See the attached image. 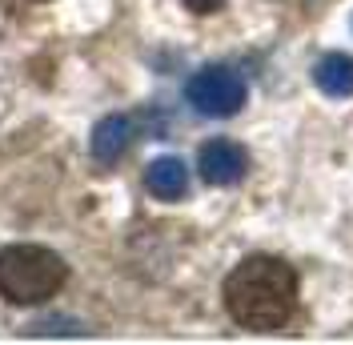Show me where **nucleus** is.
<instances>
[{
  "label": "nucleus",
  "instance_id": "nucleus-8",
  "mask_svg": "<svg viewBox=\"0 0 353 345\" xmlns=\"http://www.w3.org/2000/svg\"><path fill=\"white\" fill-rule=\"evenodd\" d=\"M185 4H189L193 12H201V17H209V12H217L225 0H185Z\"/></svg>",
  "mask_w": 353,
  "mask_h": 345
},
{
  "label": "nucleus",
  "instance_id": "nucleus-7",
  "mask_svg": "<svg viewBox=\"0 0 353 345\" xmlns=\"http://www.w3.org/2000/svg\"><path fill=\"white\" fill-rule=\"evenodd\" d=\"M129 137H132V121L121 117V112H112L105 121H97L88 149H92V157H97L101 165H112V161H121V152L129 149Z\"/></svg>",
  "mask_w": 353,
  "mask_h": 345
},
{
  "label": "nucleus",
  "instance_id": "nucleus-5",
  "mask_svg": "<svg viewBox=\"0 0 353 345\" xmlns=\"http://www.w3.org/2000/svg\"><path fill=\"white\" fill-rule=\"evenodd\" d=\"M145 189H149L157 201H181V197L189 193V169H185V161H176V157L153 161V165L145 169Z\"/></svg>",
  "mask_w": 353,
  "mask_h": 345
},
{
  "label": "nucleus",
  "instance_id": "nucleus-2",
  "mask_svg": "<svg viewBox=\"0 0 353 345\" xmlns=\"http://www.w3.org/2000/svg\"><path fill=\"white\" fill-rule=\"evenodd\" d=\"M68 281V265L48 245H4L0 249V297L12 305H44Z\"/></svg>",
  "mask_w": 353,
  "mask_h": 345
},
{
  "label": "nucleus",
  "instance_id": "nucleus-1",
  "mask_svg": "<svg viewBox=\"0 0 353 345\" xmlns=\"http://www.w3.org/2000/svg\"><path fill=\"white\" fill-rule=\"evenodd\" d=\"M225 309L229 317L253 329V333H269L281 329L293 317L297 305V273L293 265H285L281 257H245L241 265H233V273L225 277Z\"/></svg>",
  "mask_w": 353,
  "mask_h": 345
},
{
  "label": "nucleus",
  "instance_id": "nucleus-3",
  "mask_svg": "<svg viewBox=\"0 0 353 345\" xmlns=\"http://www.w3.org/2000/svg\"><path fill=\"white\" fill-rule=\"evenodd\" d=\"M245 97H249V88H245L241 72H233V68H225V65L201 68L185 85V101L197 108L201 117H217V121L241 112Z\"/></svg>",
  "mask_w": 353,
  "mask_h": 345
},
{
  "label": "nucleus",
  "instance_id": "nucleus-6",
  "mask_svg": "<svg viewBox=\"0 0 353 345\" xmlns=\"http://www.w3.org/2000/svg\"><path fill=\"white\" fill-rule=\"evenodd\" d=\"M313 85L321 88L325 97H333V101L353 97V57L350 52H325L313 65Z\"/></svg>",
  "mask_w": 353,
  "mask_h": 345
},
{
  "label": "nucleus",
  "instance_id": "nucleus-4",
  "mask_svg": "<svg viewBox=\"0 0 353 345\" xmlns=\"http://www.w3.org/2000/svg\"><path fill=\"white\" fill-rule=\"evenodd\" d=\"M197 169L201 181H209V185H237L249 169V152L237 141H209L197 152Z\"/></svg>",
  "mask_w": 353,
  "mask_h": 345
}]
</instances>
